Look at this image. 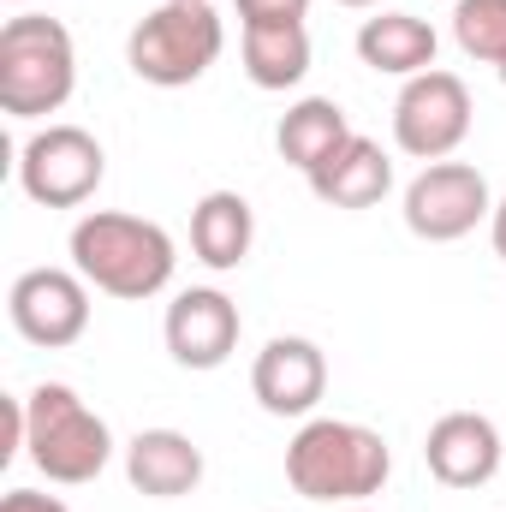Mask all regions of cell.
I'll return each instance as SVG.
<instances>
[{"label":"cell","instance_id":"6da1fadb","mask_svg":"<svg viewBox=\"0 0 506 512\" xmlns=\"http://www.w3.org/2000/svg\"><path fill=\"white\" fill-rule=\"evenodd\" d=\"M387 477H393V453L370 423L310 417L286 447V483L298 489V501L364 507L370 495H381Z\"/></svg>","mask_w":506,"mask_h":512},{"label":"cell","instance_id":"7a4b0ae2","mask_svg":"<svg viewBox=\"0 0 506 512\" xmlns=\"http://www.w3.org/2000/svg\"><path fill=\"white\" fill-rule=\"evenodd\" d=\"M72 268L96 292L143 304V298H155V292L173 286L179 251H173V233L161 221L120 215V209H96V215H84L72 227Z\"/></svg>","mask_w":506,"mask_h":512},{"label":"cell","instance_id":"3957f363","mask_svg":"<svg viewBox=\"0 0 506 512\" xmlns=\"http://www.w3.org/2000/svg\"><path fill=\"white\" fill-rule=\"evenodd\" d=\"M78 90V48L72 30L48 12H18L0 24V114L48 120Z\"/></svg>","mask_w":506,"mask_h":512},{"label":"cell","instance_id":"277c9868","mask_svg":"<svg viewBox=\"0 0 506 512\" xmlns=\"http://www.w3.org/2000/svg\"><path fill=\"white\" fill-rule=\"evenodd\" d=\"M24 459L60 489H84L108 471L114 435L66 382H42L24 393Z\"/></svg>","mask_w":506,"mask_h":512},{"label":"cell","instance_id":"5b68a950","mask_svg":"<svg viewBox=\"0 0 506 512\" xmlns=\"http://www.w3.org/2000/svg\"><path fill=\"white\" fill-rule=\"evenodd\" d=\"M221 48H227V24L209 0H161L131 24L126 66L155 90H185L221 60Z\"/></svg>","mask_w":506,"mask_h":512},{"label":"cell","instance_id":"8992f818","mask_svg":"<svg viewBox=\"0 0 506 512\" xmlns=\"http://www.w3.org/2000/svg\"><path fill=\"white\" fill-rule=\"evenodd\" d=\"M102 173H108V155H102V143L84 126H42V131H30L24 149H18V185L42 209L90 203Z\"/></svg>","mask_w":506,"mask_h":512},{"label":"cell","instance_id":"52a82bcc","mask_svg":"<svg viewBox=\"0 0 506 512\" xmlns=\"http://www.w3.org/2000/svg\"><path fill=\"white\" fill-rule=\"evenodd\" d=\"M465 137H471V90H465L459 72L429 66V72L405 78V90L393 102V143H399V155H411L423 167L429 161H453V149Z\"/></svg>","mask_w":506,"mask_h":512},{"label":"cell","instance_id":"ba28073f","mask_svg":"<svg viewBox=\"0 0 506 512\" xmlns=\"http://www.w3.org/2000/svg\"><path fill=\"white\" fill-rule=\"evenodd\" d=\"M489 215H495V197L471 161H429L405 185V227L423 245H453V239L477 233Z\"/></svg>","mask_w":506,"mask_h":512},{"label":"cell","instance_id":"9c48e42d","mask_svg":"<svg viewBox=\"0 0 506 512\" xmlns=\"http://www.w3.org/2000/svg\"><path fill=\"white\" fill-rule=\"evenodd\" d=\"M6 316L12 328L42 346V352H60V346H78L84 328H90V280L78 268H30L12 280L6 292Z\"/></svg>","mask_w":506,"mask_h":512},{"label":"cell","instance_id":"30bf717a","mask_svg":"<svg viewBox=\"0 0 506 512\" xmlns=\"http://www.w3.org/2000/svg\"><path fill=\"white\" fill-rule=\"evenodd\" d=\"M239 304L221 292V286H191L167 304V352L179 370H221L233 352H239Z\"/></svg>","mask_w":506,"mask_h":512},{"label":"cell","instance_id":"8fae6325","mask_svg":"<svg viewBox=\"0 0 506 512\" xmlns=\"http://www.w3.org/2000/svg\"><path fill=\"white\" fill-rule=\"evenodd\" d=\"M251 393L268 417H310L328 393V358L304 334H274L251 364Z\"/></svg>","mask_w":506,"mask_h":512},{"label":"cell","instance_id":"7c38bea8","mask_svg":"<svg viewBox=\"0 0 506 512\" xmlns=\"http://www.w3.org/2000/svg\"><path fill=\"white\" fill-rule=\"evenodd\" d=\"M423 465L447 489H483L501 471V429L483 411H447V417L429 423Z\"/></svg>","mask_w":506,"mask_h":512},{"label":"cell","instance_id":"4fadbf2b","mask_svg":"<svg viewBox=\"0 0 506 512\" xmlns=\"http://www.w3.org/2000/svg\"><path fill=\"white\" fill-rule=\"evenodd\" d=\"M126 477L149 501H179L197 495L203 483V447L179 429H137L126 441Z\"/></svg>","mask_w":506,"mask_h":512},{"label":"cell","instance_id":"5bb4252c","mask_svg":"<svg viewBox=\"0 0 506 512\" xmlns=\"http://www.w3.org/2000/svg\"><path fill=\"white\" fill-rule=\"evenodd\" d=\"M310 191L328 203V209H376L381 197L393 191V161L381 155V143L370 137H346L316 173H310Z\"/></svg>","mask_w":506,"mask_h":512},{"label":"cell","instance_id":"9a60e30c","mask_svg":"<svg viewBox=\"0 0 506 512\" xmlns=\"http://www.w3.org/2000/svg\"><path fill=\"white\" fill-rule=\"evenodd\" d=\"M435 48L441 36L417 18V12H376L358 24V60L370 72H387V78H417L435 66Z\"/></svg>","mask_w":506,"mask_h":512},{"label":"cell","instance_id":"2e32d148","mask_svg":"<svg viewBox=\"0 0 506 512\" xmlns=\"http://www.w3.org/2000/svg\"><path fill=\"white\" fill-rule=\"evenodd\" d=\"M256 239V215L239 191H209L197 209H191V251L203 268L215 274H233L245 256H251Z\"/></svg>","mask_w":506,"mask_h":512},{"label":"cell","instance_id":"e0dca14e","mask_svg":"<svg viewBox=\"0 0 506 512\" xmlns=\"http://www.w3.org/2000/svg\"><path fill=\"white\" fill-rule=\"evenodd\" d=\"M352 137V120H346V108L340 102H328V96H304V102H292L286 114H280V126H274V149H280V161H292L304 179L340 149Z\"/></svg>","mask_w":506,"mask_h":512},{"label":"cell","instance_id":"ac0fdd59","mask_svg":"<svg viewBox=\"0 0 506 512\" xmlns=\"http://www.w3.org/2000/svg\"><path fill=\"white\" fill-rule=\"evenodd\" d=\"M239 60L256 90H292L310 72V30L304 24H245Z\"/></svg>","mask_w":506,"mask_h":512},{"label":"cell","instance_id":"d6986e66","mask_svg":"<svg viewBox=\"0 0 506 512\" xmlns=\"http://www.w3.org/2000/svg\"><path fill=\"white\" fill-rule=\"evenodd\" d=\"M453 42L483 66H506V0H459Z\"/></svg>","mask_w":506,"mask_h":512},{"label":"cell","instance_id":"ffe728a7","mask_svg":"<svg viewBox=\"0 0 506 512\" xmlns=\"http://www.w3.org/2000/svg\"><path fill=\"white\" fill-rule=\"evenodd\" d=\"M245 24H304L310 0H233Z\"/></svg>","mask_w":506,"mask_h":512},{"label":"cell","instance_id":"44dd1931","mask_svg":"<svg viewBox=\"0 0 506 512\" xmlns=\"http://www.w3.org/2000/svg\"><path fill=\"white\" fill-rule=\"evenodd\" d=\"M0 512H66V501L36 495V489H12V495H0Z\"/></svg>","mask_w":506,"mask_h":512},{"label":"cell","instance_id":"7402d4cb","mask_svg":"<svg viewBox=\"0 0 506 512\" xmlns=\"http://www.w3.org/2000/svg\"><path fill=\"white\" fill-rule=\"evenodd\" d=\"M489 239H495V256L506 262V197L495 203V215H489Z\"/></svg>","mask_w":506,"mask_h":512},{"label":"cell","instance_id":"603a6c76","mask_svg":"<svg viewBox=\"0 0 506 512\" xmlns=\"http://www.w3.org/2000/svg\"><path fill=\"white\" fill-rule=\"evenodd\" d=\"M340 6H358V12H370V6H381V0H340Z\"/></svg>","mask_w":506,"mask_h":512},{"label":"cell","instance_id":"cb8c5ba5","mask_svg":"<svg viewBox=\"0 0 506 512\" xmlns=\"http://www.w3.org/2000/svg\"><path fill=\"white\" fill-rule=\"evenodd\" d=\"M334 512H370V507H334Z\"/></svg>","mask_w":506,"mask_h":512},{"label":"cell","instance_id":"d4e9b609","mask_svg":"<svg viewBox=\"0 0 506 512\" xmlns=\"http://www.w3.org/2000/svg\"><path fill=\"white\" fill-rule=\"evenodd\" d=\"M6 6H24V0H6Z\"/></svg>","mask_w":506,"mask_h":512},{"label":"cell","instance_id":"484cf974","mask_svg":"<svg viewBox=\"0 0 506 512\" xmlns=\"http://www.w3.org/2000/svg\"><path fill=\"white\" fill-rule=\"evenodd\" d=\"M501 84H506V66H501Z\"/></svg>","mask_w":506,"mask_h":512}]
</instances>
